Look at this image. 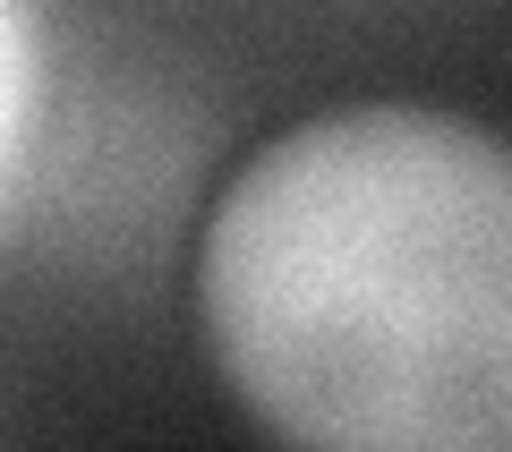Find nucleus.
<instances>
[{"label": "nucleus", "mask_w": 512, "mask_h": 452, "mask_svg": "<svg viewBox=\"0 0 512 452\" xmlns=\"http://www.w3.org/2000/svg\"><path fill=\"white\" fill-rule=\"evenodd\" d=\"M197 325L231 401L316 452H512V137L333 103L222 180Z\"/></svg>", "instance_id": "nucleus-1"}]
</instances>
